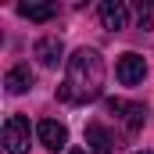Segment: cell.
<instances>
[{
    "label": "cell",
    "mask_w": 154,
    "mask_h": 154,
    "mask_svg": "<svg viewBox=\"0 0 154 154\" xmlns=\"http://www.w3.org/2000/svg\"><path fill=\"white\" fill-rule=\"evenodd\" d=\"M100 90H104V57L90 47H79L68 57V75L61 82L57 97L65 104H90L100 97Z\"/></svg>",
    "instance_id": "6da1fadb"
},
{
    "label": "cell",
    "mask_w": 154,
    "mask_h": 154,
    "mask_svg": "<svg viewBox=\"0 0 154 154\" xmlns=\"http://www.w3.org/2000/svg\"><path fill=\"white\" fill-rule=\"evenodd\" d=\"M29 136H32V129H29L25 115H11L4 122V151L7 154H25L29 151Z\"/></svg>",
    "instance_id": "7a4b0ae2"
},
{
    "label": "cell",
    "mask_w": 154,
    "mask_h": 154,
    "mask_svg": "<svg viewBox=\"0 0 154 154\" xmlns=\"http://www.w3.org/2000/svg\"><path fill=\"white\" fill-rule=\"evenodd\" d=\"M115 75L122 86H136V82H143V75H147V61L140 57V54H122L118 57V65H115Z\"/></svg>",
    "instance_id": "3957f363"
},
{
    "label": "cell",
    "mask_w": 154,
    "mask_h": 154,
    "mask_svg": "<svg viewBox=\"0 0 154 154\" xmlns=\"http://www.w3.org/2000/svg\"><path fill=\"white\" fill-rule=\"evenodd\" d=\"M32 54H36V61L43 65V68H57V65L65 61V43H61L57 36H43V39H36Z\"/></svg>",
    "instance_id": "277c9868"
},
{
    "label": "cell",
    "mask_w": 154,
    "mask_h": 154,
    "mask_svg": "<svg viewBox=\"0 0 154 154\" xmlns=\"http://www.w3.org/2000/svg\"><path fill=\"white\" fill-rule=\"evenodd\" d=\"M97 18H100L104 29L118 32V29H125V22H129V7H125L122 0H104V4L97 7Z\"/></svg>",
    "instance_id": "5b68a950"
},
{
    "label": "cell",
    "mask_w": 154,
    "mask_h": 154,
    "mask_svg": "<svg viewBox=\"0 0 154 154\" xmlns=\"http://www.w3.org/2000/svg\"><path fill=\"white\" fill-rule=\"evenodd\" d=\"M36 136H39V143H43L47 151H61V147L68 143V129H65L61 122H54V118H43V122H39Z\"/></svg>",
    "instance_id": "8992f818"
},
{
    "label": "cell",
    "mask_w": 154,
    "mask_h": 154,
    "mask_svg": "<svg viewBox=\"0 0 154 154\" xmlns=\"http://www.w3.org/2000/svg\"><path fill=\"white\" fill-rule=\"evenodd\" d=\"M86 143H90V154H111L115 151V140H111V133L100 122H90L86 125Z\"/></svg>",
    "instance_id": "52a82bcc"
},
{
    "label": "cell",
    "mask_w": 154,
    "mask_h": 154,
    "mask_svg": "<svg viewBox=\"0 0 154 154\" xmlns=\"http://www.w3.org/2000/svg\"><path fill=\"white\" fill-rule=\"evenodd\" d=\"M4 86H7V93H25L29 86H32V72H29V65H14L7 75H4Z\"/></svg>",
    "instance_id": "ba28073f"
},
{
    "label": "cell",
    "mask_w": 154,
    "mask_h": 154,
    "mask_svg": "<svg viewBox=\"0 0 154 154\" xmlns=\"http://www.w3.org/2000/svg\"><path fill=\"white\" fill-rule=\"evenodd\" d=\"M18 14L29 22H50L57 18V4H18Z\"/></svg>",
    "instance_id": "9c48e42d"
},
{
    "label": "cell",
    "mask_w": 154,
    "mask_h": 154,
    "mask_svg": "<svg viewBox=\"0 0 154 154\" xmlns=\"http://www.w3.org/2000/svg\"><path fill=\"white\" fill-rule=\"evenodd\" d=\"M143 115H147L143 104H129V108H125V125H129V133H136V129L143 125Z\"/></svg>",
    "instance_id": "30bf717a"
},
{
    "label": "cell",
    "mask_w": 154,
    "mask_h": 154,
    "mask_svg": "<svg viewBox=\"0 0 154 154\" xmlns=\"http://www.w3.org/2000/svg\"><path fill=\"white\" fill-rule=\"evenodd\" d=\"M68 154H86V151H68Z\"/></svg>",
    "instance_id": "8fae6325"
},
{
    "label": "cell",
    "mask_w": 154,
    "mask_h": 154,
    "mask_svg": "<svg viewBox=\"0 0 154 154\" xmlns=\"http://www.w3.org/2000/svg\"><path fill=\"white\" fill-rule=\"evenodd\" d=\"M136 154H151V151H136Z\"/></svg>",
    "instance_id": "7c38bea8"
}]
</instances>
